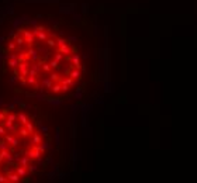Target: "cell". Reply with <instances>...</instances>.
<instances>
[{
  "label": "cell",
  "mask_w": 197,
  "mask_h": 183,
  "mask_svg": "<svg viewBox=\"0 0 197 183\" xmlns=\"http://www.w3.org/2000/svg\"><path fill=\"white\" fill-rule=\"evenodd\" d=\"M4 59L20 87L48 99L70 97L89 72L83 42L49 21L17 27L6 39Z\"/></svg>",
  "instance_id": "1"
},
{
  "label": "cell",
  "mask_w": 197,
  "mask_h": 183,
  "mask_svg": "<svg viewBox=\"0 0 197 183\" xmlns=\"http://www.w3.org/2000/svg\"><path fill=\"white\" fill-rule=\"evenodd\" d=\"M47 154L48 137L35 118L16 107H0V183L28 180Z\"/></svg>",
  "instance_id": "2"
}]
</instances>
